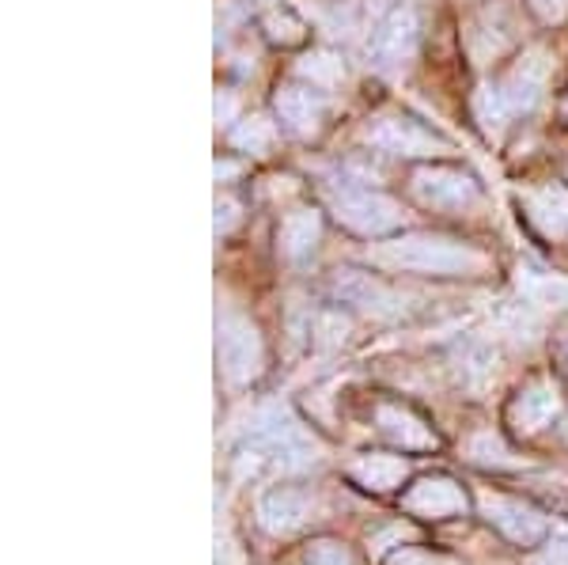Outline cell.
<instances>
[{
    "label": "cell",
    "mask_w": 568,
    "mask_h": 565,
    "mask_svg": "<svg viewBox=\"0 0 568 565\" xmlns=\"http://www.w3.org/2000/svg\"><path fill=\"white\" fill-rule=\"evenodd\" d=\"M213 114H216V125H232L235 114H240V99L235 91H216V103H213Z\"/></svg>",
    "instance_id": "cell-25"
},
{
    "label": "cell",
    "mask_w": 568,
    "mask_h": 565,
    "mask_svg": "<svg viewBox=\"0 0 568 565\" xmlns=\"http://www.w3.org/2000/svg\"><path fill=\"white\" fill-rule=\"evenodd\" d=\"M538 565H568V535H561V539L546 543L542 558H538Z\"/></svg>",
    "instance_id": "cell-28"
},
{
    "label": "cell",
    "mask_w": 568,
    "mask_h": 565,
    "mask_svg": "<svg viewBox=\"0 0 568 565\" xmlns=\"http://www.w3.org/2000/svg\"><path fill=\"white\" fill-rule=\"evenodd\" d=\"M337 296L349 300V304L364 307V312H387V304H394V293L383 289L379 281L368 278V273H356L349 270L345 278H337Z\"/></svg>",
    "instance_id": "cell-17"
},
{
    "label": "cell",
    "mask_w": 568,
    "mask_h": 565,
    "mask_svg": "<svg viewBox=\"0 0 568 565\" xmlns=\"http://www.w3.org/2000/svg\"><path fill=\"white\" fill-rule=\"evenodd\" d=\"M258 516L270 532H292V527L304 524L307 516V497L292 486H281V490H270L258 505Z\"/></svg>",
    "instance_id": "cell-16"
},
{
    "label": "cell",
    "mask_w": 568,
    "mask_h": 565,
    "mask_svg": "<svg viewBox=\"0 0 568 565\" xmlns=\"http://www.w3.org/2000/svg\"><path fill=\"white\" fill-rule=\"evenodd\" d=\"M375 430H379L394 448L402 452H433L439 448V436L417 410L402 406V403H383L375 406Z\"/></svg>",
    "instance_id": "cell-10"
},
{
    "label": "cell",
    "mask_w": 568,
    "mask_h": 565,
    "mask_svg": "<svg viewBox=\"0 0 568 565\" xmlns=\"http://www.w3.org/2000/svg\"><path fill=\"white\" fill-rule=\"evenodd\" d=\"M265 34H270V42L296 46V42H304L307 31L292 12H270V16H265Z\"/></svg>",
    "instance_id": "cell-21"
},
{
    "label": "cell",
    "mask_w": 568,
    "mask_h": 565,
    "mask_svg": "<svg viewBox=\"0 0 568 565\" xmlns=\"http://www.w3.org/2000/svg\"><path fill=\"white\" fill-rule=\"evenodd\" d=\"M273 137H277V130H273L270 118H265V114H251V118H243V122L232 130V144H235L240 152L262 157V152L273 144Z\"/></svg>",
    "instance_id": "cell-20"
},
{
    "label": "cell",
    "mask_w": 568,
    "mask_h": 565,
    "mask_svg": "<svg viewBox=\"0 0 568 565\" xmlns=\"http://www.w3.org/2000/svg\"><path fill=\"white\" fill-rule=\"evenodd\" d=\"M511 103L508 95H504L500 84H481L478 91H474V118H478L481 133L485 137H500L504 125L511 122Z\"/></svg>",
    "instance_id": "cell-18"
},
{
    "label": "cell",
    "mask_w": 568,
    "mask_h": 565,
    "mask_svg": "<svg viewBox=\"0 0 568 565\" xmlns=\"http://www.w3.org/2000/svg\"><path fill=\"white\" fill-rule=\"evenodd\" d=\"M481 508H485V521H489L504 535V539H511L516 546H538V543L546 539V532H549L546 516L538 513L535 505L519 501V497L485 494Z\"/></svg>",
    "instance_id": "cell-6"
},
{
    "label": "cell",
    "mask_w": 568,
    "mask_h": 565,
    "mask_svg": "<svg viewBox=\"0 0 568 565\" xmlns=\"http://www.w3.org/2000/svg\"><path fill=\"white\" fill-rule=\"evenodd\" d=\"M549 72H554V61H549L546 50H527L524 58L516 61V69L504 77V95H508L511 111L516 114H527L538 107V99L546 95V84H549Z\"/></svg>",
    "instance_id": "cell-11"
},
{
    "label": "cell",
    "mask_w": 568,
    "mask_h": 565,
    "mask_svg": "<svg viewBox=\"0 0 568 565\" xmlns=\"http://www.w3.org/2000/svg\"><path fill=\"white\" fill-rule=\"evenodd\" d=\"M524 213L530 228L546 240L568 232V190L565 186H538L524 198Z\"/></svg>",
    "instance_id": "cell-14"
},
{
    "label": "cell",
    "mask_w": 568,
    "mask_h": 565,
    "mask_svg": "<svg viewBox=\"0 0 568 565\" xmlns=\"http://www.w3.org/2000/svg\"><path fill=\"white\" fill-rule=\"evenodd\" d=\"M235 175V163H216V182L220 179H232Z\"/></svg>",
    "instance_id": "cell-29"
},
{
    "label": "cell",
    "mask_w": 568,
    "mask_h": 565,
    "mask_svg": "<svg viewBox=\"0 0 568 565\" xmlns=\"http://www.w3.org/2000/svg\"><path fill=\"white\" fill-rule=\"evenodd\" d=\"M361 141L379 152H390V157H406V160L447 157V152H452V141H444L439 133H433L428 125H420L406 114L368 118V125L361 130Z\"/></svg>",
    "instance_id": "cell-2"
},
{
    "label": "cell",
    "mask_w": 568,
    "mask_h": 565,
    "mask_svg": "<svg viewBox=\"0 0 568 565\" xmlns=\"http://www.w3.org/2000/svg\"><path fill=\"white\" fill-rule=\"evenodd\" d=\"M329 209L356 235H387L406 216L394 198L375 194V190H342V194H329Z\"/></svg>",
    "instance_id": "cell-4"
},
{
    "label": "cell",
    "mask_w": 568,
    "mask_h": 565,
    "mask_svg": "<svg viewBox=\"0 0 568 565\" xmlns=\"http://www.w3.org/2000/svg\"><path fill=\"white\" fill-rule=\"evenodd\" d=\"M375 266L402 270V273H425V278H481L489 270V254L470 248L452 235H398L390 243H379L372 251Z\"/></svg>",
    "instance_id": "cell-1"
},
{
    "label": "cell",
    "mask_w": 568,
    "mask_h": 565,
    "mask_svg": "<svg viewBox=\"0 0 568 565\" xmlns=\"http://www.w3.org/2000/svg\"><path fill=\"white\" fill-rule=\"evenodd\" d=\"M500 455H504V444L497 441L493 433H485L474 441V460H481V463H500Z\"/></svg>",
    "instance_id": "cell-26"
},
{
    "label": "cell",
    "mask_w": 568,
    "mask_h": 565,
    "mask_svg": "<svg viewBox=\"0 0 568 565\" xmlns=\"http://www.w3.org/2000/svg\"><path fill=\"white\" fill-rule=\"evenodd\" d=\"M414 194L420 205L444 209V213H466L481 202L478 179L459 168H420L414 175Z\"/></svg>",
    "instance_id": "cell-5"
},
{
    "label": "cell",
    "mask_w": 568,
    "mask_h": 565,
    "mask_svg": "<svg viewBox=\"0 0 568 565\" xmlns=\"http://www.w3.org/2000/svg\"><path fill=\"white\" fill-rule=\"evenodd\" d=\"M323 240V216L315 209H292L277 228V251L288 262H304Z\"/></svg>",
    "instance_id": "cell-13"
},
{
    "label": "cell",
    "mask_w": 568,
    "mask_h": 565,
    "mask_svg": "<svg viewBox=\"0 0 568 565\" xmlns=\"http://www.w3.org/2000/svg\"><path fill=\"white\" fill-rule=\"evenodd\" d=\"M296 72L307 80L311 88H337L345 80L342 58H337V53H329V50H311L307 58H300Z\"/></svg>",
    "instance_id": "cell-19"
},
{
    "label": "cell",
    "mask_w": 568,
    "mask_h": 565,
    "mask_svg": "<svg viewBox=\"0 0 568 565\" xmlns=\"http://www.w3.org/2000/svg\"><path fill=\"white\" fill-rule=\"evenodd\" d=\"M417 42H420V20L417 12L409 4H398L387 20L379 23V31H375V61H379L383 69H398L406 65V61H414L417 53Z\"/></svg>",
    "instance_id": "cell-8"
},
{
    "label": "cell",
    "mask_w": 568,
    "mask_h": 565,
    "mask_svg": "<svg viewBox=\"0 0 568 565\" xmlns=\"http://www.w3.org/2000/svg\"><path fill=\"white\" fill-rule=\"evenodd\" d=\"M561 391H557L554 380H535V384H527L519 391L516 398H511L508 406V422L516 425L524 436H535L549 430V425L561 417Z\"/></svg>",
    "instance_id": "cell-9"
},
{
    "label": "cell",
    "mask_w": 568,
    "mask_h": 565,
    "mask_svg": "<svg viewBox=\"0 0 568 565\" xmlns=\"http://www.w3.org/2000/svg\"><path fill=\"white\" fill-rule=\"evenodd\" d=\"M387 565H459L452 554H439V551H425V546H402L398 554H390Z\"/></svg>",
    "instance_id": "cell-23"
},
{
    "label": "cell",
    "mask_w": 568,
    "mask_h": 565,
    "mask_svg": "<svg viewBox=\"0 0 568 565\" xmlns=\"http://www.w3.org/2000/svg\"><path fill=\"white\" fill-rule=\"evenodd\" d=\"M216 361L232 384H251L265 364V345L262 334L251 319L227 312L216 319Z\"/></svg>",
    "instance_id": "cell-3"
},
{
    "label": "cell",
    "mask_w": 568,
    "mask_h": 565,
    "mask_svg": "<svg viewBox=\"0 0 568 565\" xmlns=\"http://www.w3.org/2000/svg\"><path fill=\"white\" fill-rule=\"evenodd\" d=\"M402 508L417 521H447V516H463L470 508V497L455 478L447 475H433V478H420L414 486L406 490L402 497Z\"/></svg>",
    "instance_id": "cell-7"
},
{
    "label": "cell",
    "mask_w": 568,
    "mask_h": 565,
    "mask_svg": "<svg viewBox=\"0 0 568 565\" xmlns=\"http://www.w3.org/2000/svg\"><path fill=\"white\" fill-rule=\"evenodd\" d=\"M406 475H409V463L402 455L368 452L349 463V478L361 490H372V494H390V490H398L406 482Z\"/></svg>",
    "instance_id": "cell-15"
},
{
    "label": "cell",
    "mask_w": 568,
    "mask_h": 565,
    "mask_svg": "<svg viewBox=\"0 0 568 565\" xmlns=\"http://www.w3.org/2000/svg\"><path fill=\"white\" fill-rule=\"evenodd\" d=\"M565 118H568V99H565Z\"/></svg>",
    "instance_id": "cell-30"
},
{
    "label": "cell",
    "mask_w": 568,
    "mask_h": 565,
    "mask_svg": "<svg viewBox=\"0 0 568 565\" xmlns=\"http://www.w3.org/2000/svg\"><path fill=\"white\" fill-rule=\"evenodd\" d=\"M240 216H243V205L240 202H235V198L232 194H220L216 198V235H227V232H232V228L235 224H240Z\"/></svg>",
    "instance_id": "cell-24"
},
{
    "label": "cell",
    "mask_w": 568,
    "mask_h": 565,
    "mask_svg": "<svg viewBox=\"0 0 568 565\" xmlns=\"http://www.w3.org/2000/svg\"><path fill=\"white\" fill-rule=\"evenodd\" d=\"M277 118L288 133L296 137H315L326 122V99L318 91H311L304 84H281L277 88Z\"/></svg>",
    "instance_id": "cell-12"
},
{
    "label": "cell",
    "mask_w": 568,
    "mask_h": 565,
    "mask_svg": "<svg viewBox=\"0 0 568 565\" xmlns=\"http://www.w3.org/2000/svg\"><path fill=\"white\" fill-rule=\"evenodd\" d=\"M304 565H353V554H349V546L337 539H318L307 546Z\"/></svg>",
    "instance_id": "cell-22"
},
{
    "label": "cell",
    "mask_w": 568,
    "mask_h": 565,
    "mask_svg": "<svg viewBox=\"0 0 568 565\" xmlns=\"http://www.w3.org/2000/svg\"><path fill=\"white\" fill-rule=\"evenodd\" d=\"M530 8H535L538 20H546V23H561L568 16V0H530Z\"/></svg>",
    "instance_id": "cell-27"
}]
</instances>
